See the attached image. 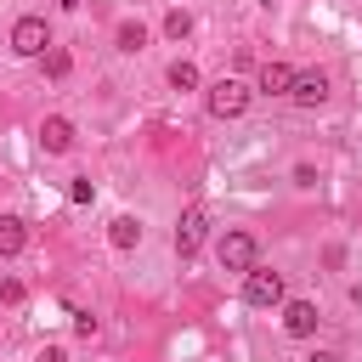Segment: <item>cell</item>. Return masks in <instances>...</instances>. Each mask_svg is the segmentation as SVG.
<instances>
[{
    "label": "cell",
    "instance_id": "6da1fadb",
    "mask_svg": "<svg viewBox=\"0 0 362 362\" xmlns=\"http://www.w3.org/2000/svg\"><path fill=\"white\" fill-rule=\"evenodd\" d=\"M204 102H209V113H215V119H238V113L249 107V85H243V79H215Z\"/></svg>",
    "mask_w": 362,
    "mask_h": 362
},
{
    "label": "cell",
    "instance_id": "7a4b0ae2",
    "mask_svg": "<svg viewBox=\"0 0 362 362\" xmlns=\"http://www.w3.org/2000/svg\"><path fill=\"white\" fill-rule=\"evenodd\" d=\"M215 260L226 266V272H249L255 266V232H243V226H232L221 243H215Z\"/></svg>",
    "mask_w": 362,
    "mask_h": 362
},
{
    "label": "cell",
    "instance_id": "3957f363",
    "mask_svg": "<svg viewBox=\"0 0 362 362\" xmlns=\"http://www.w3.org/2000/svg\"><path fill=\"white\" fill-rule=\"evenodd\" d=\"M243 300L260 305V311H266V305H283V277L266 272V266H249V272H243Z\"/></svg>",
    "mask_w": 362,
    "mask_h": 362
},
{
    "label": "cell",
    "instance_id": "277c9868",
    "mask_svg": "<svg viewBox=\"0 0 362 362\" xmlns=\"http://www.w3.org/2000/svg\"><path fill=\"white\" fill-rule=\"evenodd\" d=\"M204 232H209V215L192 204V209H181V221H175V255L181 260H192L198 249H204Z\"/></svg>",
    "mask_w": 362,
    "mask_h": 362
},
{
    "label": "cell",
    "instance_id": "5b68a950",
    "mask_svg": "<svg viewBox=\"0 0 362 362\" xmlns=\"http://www.w3.org/2000/svg\"><path fill=\"white\" fill-rule=\"evenodd\" d=\"M45 45H51L45 17H17V23H11V51H17V57H40Z\"/></svg>",
    "mask_w": 362,
    "mask_h": 362
},
{
    "label": "cell",
    "instance_id": "8992f818",
    "mask_svg": "<svg viewBox=\"0 0 362 362\" xmlns=\"http://www.w3.org/2000/svg\"><path fill=\"white\" fill-rule=\"evenodd\" d=\"M288 96H294L300 107H322V102H328V74H322V68H311V74H294Z\"/></svg>",
    "mask_w": 362,
    "mask_h": 362
},
{
    "label": "cell",
    "instance_id": "52a82bcc",
    "mask_svg": "<svg viewBox=\"0 0 362 362\" xmlns=\"http://www.w3.org/2000/svg\"><path fill=\"white\" fill-rule=\"evenodd\" d=\"M317 322H322V317H317V305H311V300H288V305H283V328H288L294 339H311V334H317Z\"/></svg>",
    "mask_w": 362,
    "mask_h": 362
},
{
    "label": "cell",
    "instance_id": "ba28073f",
    "mask_svg": "<svg viewBox=\"0 0 362 362\" xmlns=\"http://www.w3.org/2000/svg\"><path fill=\"white\" fill-rule=\"evenodd\" d=\"M40 147H45V153H68V147H74V124H68V119H45V124H40Z\"/></svg>",
    "mask_w": 362,
    "mask_h": 362
},
{
    "label": "cell",
    "instance_id": "9c48e42d",
    "mask_svg": "<svg viewBox=\"0 0 362 362\" xmlns=\"http://www.w3.org/2000/svg\"><path fill=\"white\" fill-rule=\"evenodd\" d=\"M288 85H294V68L288 62H266L260 68V90L266 96H288Z\"/></svg>",
    "mask_w": 362,
    "mask_h": 362
},
{
    "label": "cell",
    "instance_id": "30bf717a",
    "mask_svg": "<svg viewBox=\"0 0 362 362\" xmlns=\"http://www.w3.org/2000/svg\"><path fill=\"white\" fill-rule=\"evenodd\" d=\"M23 243H28V226L17 215H0V255L11 260V255H23Z\"/></svg>",
    "mask_w": 362,
    "mask_h": 362
},
{
    "label": "cell",
    "instance_id": "8fae6325",
    "mask_svg": "<svg viewBox=\"0 0 362 362\" xmlns=\"http://www.w3.org/2000/svg\"><path fill=\"white\" fill-rule=\"evenodd\" d=\"M107 243H113V249H136V243H141V221H136V215H119V221L107 226Z\"/></svg>",
    "mask_w": 362,
    "mask_h": 362
},
{
    "label": "cell",
    "instance_id": "7c38bea8",
    "mask_svg": "<svg viewBox=\"0 0 362 362\" xmlns=\"http://www.w3.org/2000/svg\"><path fill=\"white\" fill-rule=\"evenodd\" d=\"M40 57H45V74H51V79H68V68H74V57H68L62 45H45Z\"/></svg>",
    "mask_w": 362,
    "mask_h": 362
},
{
    "label": "cell",
    "instance_id": "4fadbf2b",
    "mask_svg": "<svg viewBox=\"0 0 362 362\" xmlns=\"http://www.w3.org/2000/svg\"><path fill=\"white\" fill-rule=\"evenodd\" d=\"M113 40H119V51H141V45H147V28H141V23H119Z\"/></svg>",
    "mask_w": 362,
    "mask_h": 362
},
{
    "label": "cell",
    "instance_id": "5bb4252c",
    "mask_svg": "<svg viewBox=\"0 0 362 362\" xmlns=\"http://www.w3.org/2000/svg\"><path fill=\"white\" fill-rule=\"evenodd\" d=\"M170 85L175 90H198V68L192 62H170Z\"/></svg>",
    "mask_w": 362,
    "mask_h": 362
},
{
    "label": "cell",
    "instance_id": "9a60e30c",
    "mask_svg": "<svg viewBox=\"0 0 362 362\" xmlns=\"http://www.w3.org/2000/svg\"><path fill=\"white\" fill-rule=\"evenodd\" d=\"M164 34H170V40H187V34H192V11H170V17H164Z\"/></svg>",
    "mask_w": 362,
    "mask_h": 362
},
{
    "label": "cell",
    "instance_id": "2e32d148",
    "mask_svg": "<svg viewBox=\"0 0 362 362\" xmlns=\"http://www.w3.org/2000/svg\"><path fill=\"white\" fill-rule=\"evenodd\" d=\"M68 198H74V204H90V198H96L90 175H74V181H68Z\"/></svg>",
    "mask_w": 362,
    "mask_h": 362
},
{
    "label": "cell",
    "instance_id": "e0dca14e",
    "mask_svg": "<svg viewBox=\"0 0 362 362\" xmlns=\"http://www.w3.org/2000/svg\"><path fill=\"white\" fill-rule=\"evenodd\" d=\"M96 328H102V322H96L90 311H74V334H79V339H96Z\"/></svg>",
    "mask_w": 362,
    "mask_h": 362
},
{
    "label": "cell",
    "instance_id": "ac0fdd59",
    "mask_svg": "<svg viewBox=\"0 0 362 362\" xmlns=\"http://www.w3.org/2000/svg\"><path fill=\"white\" fill-rule=\"evenodd\" d=\"M17 300H23V283L6 277V283H0V305H17Z\"/></svg>",
    "mask_w": 362,
    "mask_h": 362
},
{
    "label": "cell",
    "instance_id": "d6986e66",
    "mask_svg": "<svg viewBox=\"0 0 362 362\" xmlns=\"http://www.w3.org/2000/svg\"><path fill=\"white\" fill-rule=\"evenodd\" d=\"M34 362H68V351H62V345H45V351H40Z\"/></svg>",
    "mask_w": 362,
    "mask_h": 362
},
{
    "label": "cell",
    "instance_id": "ffe728a7",
    "mask_svg": "<svg viewBox=\"0 0 362 362\" xmlns=\"http://www.w3.org/2000/svg\"><path fill=\"white\" fill-rule=\"evenodd\" d=\"M305 362H339V356H328V351H311V356H305Z\"/></svg>",
    "mask_w": 362,
    "mask_h": 362
},
{
    "label": "cell",
    "instance_id": "44dd1931",
    "mask_svg": "<svg viewBox=\"0 0 362 362\" xmlns=\"http://www.w3.org/2000/svg\"><path fill=\"white\" fill-rule=\"evenodd\" d=\"M351 305H362V283H351Z\"/></svg>",
    "mask_w": 362,
    "mask_h": 362
}]
</instances>
